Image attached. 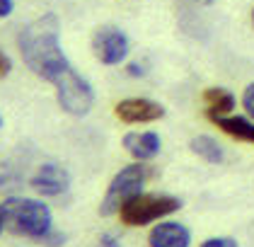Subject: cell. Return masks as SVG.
<instances>
[{"mask_svg":"<svg viewBox=\"0 0 254 247\" xmlns=\"http://www.w3.org/2000/svg\"><path fill=\"white\" fill-rule=\"evenodd\" d=\"M17 49L27 68L51 85H56L65 73L73 71L61 46V22L56 12H44L41 17L29 22L17 37Z\"/></svg>","mask_w":254,"mask_h":247,"instance_id":"1","label":"cell"},{"mask_svg":"<svg viewBox=\"0 0 254 247\" xmlns=\"http://www.w3.org/2000/svg\"><path fill=\"white\" fill-rule=\"evenodd\" d=\"M2 213V223L5 230H10L12 235L29 238V240H44L51 230H54V216L51 209L32 196H7L0 204Z\"/></svg>","mask_w":254,"mask_h":247,"instance_id":"2","label":"cell"},{"mask_svg":"<svg viewBox=\"0 0 254 247\" xmlns=\"http://www.w3.org/2000/svg\"><path fill=\"white\" fill-rule=\"evenodd\" d=\"M182 209V199L172 194H145L140 191L136 196H131L121 209H119V221L128 228H140V226H150L160 223L162 218L172 216Z\"/></svg>","mask_w":254,"mask_h":247,"instance_id":"3","label":"cell"},{"mask_svg":"<svg viewBox=\"0 0 254 247\" xmlns=\"http://www.w3.org/2000/svg\"><path fill=\"white\" fill-rule=\"evenodd\" d=\"M148 177H150V167H148L145 163H138L136 160V163L121 167V170L112 177L109 187H107V194H104V199H102V204H99V216L109 218V216L119 213V209H121L131 196H136V194L143 191Z\"/></svg>","mask_w":254,"mask_h":247,"instance_id":"4","label":"cell"},{"mask_svg":"<svg viewBox=\"0 0 254 247\" xmlns=\"http://www.w3.org/2000/svg\"><path fill=\"white\" fill-rule=\"evenodd\" d=\"M56 87V99H59L61 109L70 116H87L92 104H95V90L90 85L87 78H82L80 73H75V68L70 73L61 78Z\"/></svg>","mask_w":254,"mask_h":247,"instance_id":"5","label":"cell"},{"mask_svg":"<svg viewBox=\"0 0 254 247\" xmlns=\"http://www.w3.org/2000/svg\"><path fill=\"white\" fill-rule=\"evenodd\" d=\"M131 51V41L126 37L124 29L119 27H99L97 32L92 34V54L102 66H119L128 58Z\"/></svg>","mask_w":254,"mask_h":247,"instance_id":"6","label":"cell"},{"mask_svg":"<svg viewBox=\"0 0 254 247\" xmlns=\"http://www.w3.org/2000/svg\"><path fill=\"white\" fill-rule=\"evenodd\" d=\"M114 114L124 124H153V121L165 119L167 109L160 102L148 99V97H126V99L117 102Z\"/></svg>","mask_w":254,"mask_h":247,"instance_id":"7","label":"cell"},{"mask_svg":"<svg viewBox=\"0 0 254 247\" xmlns=\"http://www.w3.org/2000/svg\"><path fill=\"white\" fill-rule=\"evenodd\" d=\"M29 187L41 196H61L70 187V172L59 163H44L29 177Z\"/></svg>","mask_w":254,"mask_h":247,"instance_id":"8","label":"cell"},{"mask_svg":"<svg viewBox=\"0 0 254 247\" xmlns=\"http://www.w3.org/2000/svg\"><path fill=\"white\" fill-rule=\"evenodd\" d=\"M121 146L138 163H150L160 155L162 138L157 131H128L121 138Z\"/></svg>","mask_w":254,"mask_h":247,"instance_id":"9","label":"cell"},{"mask_svg":"<svg viewBox=\"0 0 254 247\" xmlns=\"http://www.w3.org/2000/svg\"><path fill=\"white\" fill-rule=\"evenodd\" d=\"M148 247H191V230L177 221H160L148 233Z\"/></svg>","mask_w":254,"mask_h":247,"instance_id":"10","label":"cell"},{"mask_svg":"<svg viewBox=\"0 0 254 247\" xmlns=\"http://www.w3.org/2000/svg\"><path fill=\"white\" fill-rule=\"evenodd\" d=\"M203 104H206L208 121H213L218 116L233 114V109L237 107V99L228 87H206L203 90Z\"/></svg>","mask_w":254,"mask_h":247,"instance_id":"11","label":"cell"},{"mask_svg":"<svg viewBox=\"0 0 254 247\" xmlns=\"http://www.w3.org/2000/svg\"><path fill=\"white\" fill-rule=\"evenodd\" d=\"M213 124L235 141H242V143H252L254 146V119L250 116H240V114H228V116H218L213 119Z\"/></svg>","mask_w":254,"mask_h":247,"instance_id":"12","label":"cell"},{"mask_svg":"<svg viewBox=\"0 0 254 247\" xmlns=\"http://www.w3.org/2000/svg\"><path fill=\"white\" fill-rule=\"evenodd\" d=\"M189 148L194 155H198L203 163H208V165H220V163H225V148L220 146V141H215L213 136H208V133H198L194 136L191 141H189Z\"/></svg>","mask_w":254,"mask_h":247,"instance_id":"13","label":"cell"},{"mask_svg":"<svg viewBox=\"0 0 254 247\" xmlns=\"http://www.w3.org/2000/svg\"><path fill=\"white\" fill-rule=\"evenodd\" d=\"M198 247H240L235 238H228V235H215V238H208L203 240Z\"/></svg>","mask_w":254,"mask_h":247,"instance_id":"14","label":"cell"},{"mask_svg":"<svg viewBox=\"0 0 254 247\" xmlns=\"http://www.w3.org/2000/svg\"><path fill=\"white\" fill-rule=\"evenodd\" d=\"M242 109L250 119H254V82H250L242 92Z\"/></svg>","mask_w":254,"mask_h":247,"instance_id":"15","label":"cell"},{"mask_svg":"<svg viewBox=\"0 0 254 247\" xmlns=\"http://www.w3.org/2000/svg\"><path fill=\"white\" fill-rule=\"evenodd\" d=\"M65 240H68V235H65V233L51 230V233L41 240V245H46V247H63V245H65Z\"/></svg>","mask_w":254,"mask_h":247,"instance_id":"16","label":"cell"},{"mask_svg":"<svg viewBox=\"0 0 254 247\" xmlns=\"http://www.w3.org/2000/svg\"><path fill=\"white\" fill-rule=\"evenodd\" d=\"M10 73H12V58L0 49V78H7Z\"/></svg>","mask_w":254,"mask_h":247,"instance_id":"17","label":"cell"},{"mask_svg":"<svg viewBox=\"0 0 254 247\" xmlns=\"http://www.w3.org/2000/svg\"><path fill=\"white\" fill-rule=\"evenodd\" d=\"M15 12V0H0V19L10 17Z\"/></svg>","mask_w":254,"mask_h":247,"instance_id":"18","label":"cell"},{"mask_svg":"<svg viewBox=\"0 0 254 247\" xmlns=\"http://www.w3.org/2000/svg\"><path fill=\"white\" fill-rule=\"evenodd\" d=\"M97 247H119V240L112 235V233H104V235H99Z\"/></svg>","mask_w":254,"mask_h":247,"instance_id":"19","label":"cell"},{"mask_svg":"<svg viewBox=\"0 0 254 247\" xmlns=\"http://www.w3.org/2000/svg\"><path fill=\"white\" fill-rule=\"evenodd\" d=\"M128 76L131 78H143L145 76V71H143L140 63H128Z\"/></svg>","mask_w":254,"mask_h":247,"instance_id":"20","label":"cell"},{"mask_svg":"<svg viewBox=\"0 0 254 247\" xmlns=\"http://www.w3.org/2000/svg\"><path fill=\"white\" fill-rule=\"evenodd\" d=\"M2 228H5V223H2V213H0V233H2Z\"/></svg>","mask_w":254,"mask_h":247,"instance_id":"21","label":"cell"},{"mask_svg":"<svg viewBox=\"0 0 254 247\" xmlns=\"http://www.w3.org/2000/svg\"><path fill=\"white\" fill-rule=\"evenodd\" d=\"M252 27H254V10H252Z\"/></svg>","mask_w":254,"mask_h":247,"instance_id":"22","label":"cell"},{"mask_svg":"<svg viewBox=\"0 0 254 247\" xmlns=\"http://www.w3.org/2000/svg\"><path fill=\"white\" fill-rule=\"evenodd\" d=\"M0 126H2V116H0Z\"/></svg>","mask_w":254,"mask_h":247,"instance_id":"23","label":"cell"}]
</instances>
